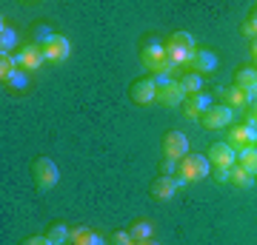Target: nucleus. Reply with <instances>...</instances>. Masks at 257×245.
I'll list each match as a JSON object with an SVG mask.
<instances>
[{
  "instance_id": "nucleus-28",
  "label": "nucleus",
  "mask_w": 257,
  "mask_h": 245,
  "mask_svg": "<svg viewBox=\"0 0 257 245\" xmlns=\"http://www.w3.org/2000/svg\"><path fill=\"white\" fill-rule=\"evenodd\" d=\"M111 242H114V245H135V239H132L128 231H117V234L111 236Z\"/></svg>"
},
{
  "instance_id": "nucleus-14",
  "label": "nucleus",
  "mask_w": 257,
  "mask_h": 245,
  "mask_svg": "<svg viewBox=\"0 0 257 245\" xmlns=\"http://www.w3.org/2000/svg\"><path fill=\"white\" fill-rule=\"evenodd\" d=\"M189 69H192L194 74L214 72V69H217V55H214V52H206V49H197V52H194V60L189 63Z\"/></svg>"
},
{
  "instance_id": "nucleus-17",
  "label": "nucleus",
  "mask_w": 257,
  "mask_h": 245,
  "mask_svg": "<svg viewBox=\"0 0 257 245\" xmlns=\"http://www.w3.org/2000/svg\"><path fill=\"white\" fill-rule=\"evenodd\" d=\"M132 239L135 242H143V239H152V234H155V225H152V219H138L135 225H132Z\"/></svg>"
},
{
  "instance_id": "nucleus-32",
  "label": "nucleus",
  "mask_w": 257,
  "mask_h": 245,
  "mask_svg": "<svg viewBox=\"0 0 257 245\" xmlns=\"http://www.w3.org/2000/svg\"><path fill=\"white\" fill-rule=\"evenodd\" d=\"M135 245H157L155 239H143V242H135Z\"/></svg>"
},
{
  "instance_id": "nucleus-11",
  "label": "nucleus",
  "mask_w": 257,
  "mask_h": 245,
  "mask_svg": "<svg viewBox=\"0 0 257 245\" xmlns=\"http://www.w3.org/2000/svg\"><path fill=\"white\" fill-rule=\"evenodd\" d=\"M157 103H163V106H183L186 91H183V86H180V80H172L169 86L157 89Z\"/></svg>"
},
{
  "instance_id": "nucleus-31",
  "label": "nucleus",
  "mask_w": 257,
  "mask_h": 245,
  "mask_svg": "<svg viewBox=\"0 0 257 245\" xmlns=\"http://www.w3.org/2000/svg\"><path fill=\"white\" fill-rule=\"evenodd\" d=\"M251 57H254V60H257V37H254V40H251Z\"/></svg>"
},
{
  "instance_id": "nucleus-30",
  "label": "nucleus",
  "mask_w": 257,
  "mask_h": 245,
  "mask_svg": "<svg viewBox=\"0 0 257 245\" xmlns=\"http://www.w3.org/2000/svg\"><path fill=\"white\" fill-rule=\"evenodd\" d=\"M23 245H52V242H49V236H29Z\"/></svg>"
},
{
  "instance_id": "nucleus-25",
  "label": "nucleus",
  "mask_w": 257,
  "mask_h": 245,
  "mask_svg": "<svg viewBox=\"0 0 257 245\" xmlns=\"http://www.w3.org/2000/svg\"><path fill=\"white\" fill-rule=\"evenodd\" d=\"M52 37H55V32H52L49 26H37V29H35V35H32V40H35L37 46H46Z\"/></svg>"
},
{
  "instance_id": "nucleus-8",
  "label": "nucleus",
  "mask_w": 257,
  "mask_h": 245,
  "mask_svg": "<svg viewBox=\"0 0 257 245\" xmlns=\"http://www.w3.org/2000/svg\"><path fill=\"white\" fill-rule=\"evenodd\" d=\"M69 52H72V43H69V37H63V35H55L46 46H43L46 63H63L66 57H69Z\"/></svg>"
},
{
  "instance_id": "nucleus-22",
  "label": "nucleus",
  "mask_w": 257,
  "mask_h": 245,
  "mask_svg": "<svg viewBox=\"0 0 257 245\" xmlns=\"http://www.w3.org/2000/svg\"><path fill=\"white\" fill-rule=\"evenodd\" d=\"M46 236H49V242H52V245H63V242H69V228L57 222V225L49 228V234H46Z\"/></svg>"
},
{
  "instance_id": "nucleus-24",
  "label": "nucleus",
  "mask_w": 257,
  "mask_h": 245,
  "mask_svg": "<svg viewBox=\"0 0 257 245\" xmlns=\"http://www.w3.org/2000/svg\"><path fill=\"white\" fill-rule=\"evenodd\" d=\"M169 43L183 46V49H194V37L189 35V32H175V35L169 37Z\"/></svg>"
},
{
  "instance_id": "nucleus-21",
  "label": "nucleus",
  "mask_w": 257,
  "mask_h": 245,
  "mask_svg": "<svg viewBox=\"0 0 257 245\" xmlns=\"http://www.w3.org/2000/svg\"><path fill=\"white\" fill-rule=\"evenodd\" d=\"M15 43H18L15 29H9L3 23V29H0V49H3V55H9V49H15Z\"/></svg>"
},
{
  "instance_id": "nucleus-29",
  "label": "nucleus",
  "mask_w": 257,
  "mask_h": 245,
  "mask_svg": "<svg viewBox=\"0 0 257 245\" xmlns=\"http://www.w3.org/2000/svg\"><path fill=\"white\" fill-rule=\"evenodd\" d=\"M243 35L251 37V40L257 37V23H254V20H246V23H243Z\"/></svg>"
},
{
  "instance_id": "nucleus-4",
  "label": "nucleus",
  "mask_w": 257,
  "mask_h": 245,
  "mask_svg": "<svg viewBox=\"0 0 257 245\" xmlns=\"http://www.w3.org/2000/svg\"><path fill=\"white\" fill-rule=\"evenodd\" d=\"M32 174H35V182L40 185V188H55L57 180H60V171H57V165L49 160V157H40V160H35V168H32Z\"/></svg>"
},
{
  "instance_id": "nucleus-1",
  "label": "nucleus",
  "mask_w": 257,
  "mask_h": 245,
  "mask_svg": "<svg viewBox=\"0 0 257 245\" xmlns=\"http://www.w3.org/2000/svg\"><path fill=\"white\" fill-rule=\"evenodd\" d=\"M140 60H143L146 69H152V74H172L175 72L169 66V60H166V46L157 43V40H152V43H146L140 49Z\"/></svg>"
},
{
  "instance_id": "nucleus-19",
  "label": "nucleus",
  "mask_w": 257,
  "mask_h": 245,
  "mask_svg": "<svg viewBox=\"0 0 257 245\" xmlns=\"http://www.w3.org/2000/svg\"><path fill=\"white\" fill-rule=\"evenodd\" d=\"M3 86H9L12 91H26V86H29V77H26V72L23 69H18V72H12L6 80H3Z\"/></svg>"
},
{
  "instance_id": "nucleus-6",
  "label": "nucleus",
  "mask_w": 257,
  "mask_h": 245,
  "mask_svg": "<svg viewBox=\"0 0 257 245\" xmlns=\"http://www.w3.org/2000/svg\"><path fill=\"white\" fill-rule=\"evenodd\" d=\"M43 63H46V55H43V46L37 43H29L18 55V69H23V72H37Z\"/></svg>"
},
{
  "instance_id": "nucleus-20",
  "label": "nucleus",
  "mask_w": 257,
  "mask_h": 245,
  "mask_svg": "<svg viewBox=\"0 0 257 245\" xmlns=\"http://www.w3.org/2000/svg\"><path fill=\"white\" fill-rule=\"evenodd\" d=\"M180 86H183V91H186V97L189 94H200L203 91V80H200V74H186L183 80H180Z\"/></svg>"
},
{
  "instance_id": "nucleus-33",
  "label": "nucleus",
  "mask_w": 257,
  "mask_h": 245,
  "mask_svg": "<svg viewBox=\"0 0 257 245\" xmlns=\"http://www.w3.org/2000/svg\"><path fill=\"white\" fill-rule=\"evenodd\" d=\"M248 20H254V23H257V6H254V12H251V18H248Z\"/></svg>"
},
{
  "instance_id": "nucleus-12",
  "label": "nucleus",
  "mask_w": 257,
  "mask_h": 245,
  "mask_svg": "<svg viewBox=\"0 0 257 245\" xmlns=\"http://www.w3.org/2000/svg\"><path fill=\"white\" fill-rule=\"evenodd\" d=\"M132 100L138 103V106H146V103L157 100V86L152 83V77L132 83Z\"/></svg>"
},
{
  "instance_id": "nucleus-2",
  "label": "nucleus",
  "mask_w": 257,
  "mask_h": 245,
  "mask_svg": "<svg viewBox=\"0 0 257 245\" xmlns=\"http://www.w3.org/2000/svg\"><path fill=\"white\" fill-rule=\"evenodd\" d=\"M209 157L206 154H189L180 160V165H177V171H180V177H183L186 182H200L209 177Z\"/></svg>"
},
{
  "instance_id": "nucleus-13",
  "label": "nucleus",
  "mask_w": 257,
  "mask_h": 245,
  "mask_svg": "<svg viewBox=\"0 0 257 245\" xmlns=\"http://www.w3.org/2000/svg\"><path fill=\"white\" fill-rule=\"evenodd\" d=\"M183 106H186L183 114H186V117H192V120H194V117H203V114H206V111L211 109V100H209V97H206V94L200 91V94H189Z\"/></svg>"
},
{
  "instance_id": "nucleus-16",
  "label": "nucleus",
  "mask_w": 257,
  "mask_h": 245,
  "mask_svg": "<svg viewBox=\"0 0 257 245\" xmlns=\"http://www.w3.org/2000/svg\"><path fill=\"white\" fill-rule=\"evenodd\" d=\"M237 89L243 91H254L257 94V69H240L237 72V83H234Z\"/></svg>"
},
{
  "instance_id": "nucleus-9",
  "label": "nucleus",
  "mask_w": 257,
  "mask_h": 245,
  "mask_svg": "<svg viewBox=\"0 0 257 245\" xmlns=\"http://www.w3.org/2000/svg\"><path fill=\"white\" fill-rule=\"evenodd\" d=\"M206 154H209L211 165H223V168H234L237 165V151L229 143H214Z\"/></svg>"
},
{
  "instance_id": "nucleus-7",
  "label": "nucleus",
  "mask_w": 257,
  "mask_h": 245,
  "mask_svg": "<svg viewBox=\"0 0 257 245\" xmlns=\"http://www.w3.org/2000/svg\"><path fill=\"white\" fill-rule=\"evenodd\" d=\"M186 185V180L183 177H157L155 180V185H152V197L155 200H160V202H166V200H172L177 194V188H183Z\"/></svg>"
},
{
  "instance_id": "nucleus-5",
  "label": "nucleus",
  "mask_w": 257,
  "mask_h": 245,
  "mask_svg": "<svg viewBox=\"0 0 257 245\" xmlns=\"http://www.w3.org/2000/svg\"><path fill=\"white\" fill-rule=\"evenodd\" d=\"M231 120H234V109H229V106H211L200 117V123L206 128H211V131H217V128H229Z\"/></svg>"
},
{
  "instance_id": "nucleus-18",
  "label": "nucleus",
  "mask_w": 257,
  "mask_h": 245,
  "mask_svg": "<svg viewBox=\"0 0 257 245\" xmlns=\"http://www.w3.org/2000/svg\"><path fill=\"white\" fill-rule=\"evenodd\" d=\"M231 182H234L237 188H251V185H254V177H251L243 165H234V168H231Z\"/></svg>"
},
{
  "instance_id": "nucleus-26",
  "label": "nucleus",
  "mask_w": 257,
  "mask_h": 245,
  "mask_svg": "<svg viewBox=\"0 0 257 245\" xmlns=\"http://www.w3.org/2000/svg\"><path fill=\"white\" fill-rule=\"evenodd\" d=\"M177 160H169V157H163V160H160V177H172V174L177 171Z\"/></svg>"
},
{
  "instance_id": "nucleus-27",
  "label": "nucleus",
  "mask_w": 257,
  "mask_h": 245,
  "mask_svg": "<svg viewBox=\"0 0 257 245\" xmlns=\"http://www.w3.org/2000/svg\"><path fill=\"white\" fill-rule=\"evenodd\" d=\"M211 177L217 182H231V168H223V165H214V171H211Z\"/></svg>"
},
{
  "instance_id": "nucleus-10",
  "label": "nucleus",
  "mask_w": 257,
  "mask_h": 245,
  "mask_svg": "<svg viewBox=\"0 0 257 245\" xmlns=\"http://www.w3.org/2000/svg\"><path fill=\"white\" fill-rule=\"evenodd\" d=\"M226 143L234 148V151H240V148H248V145L257 143V128L254 126H234L229 131V140Z\"/></svg>"
},
{
  "instance_id": "nucleus-23",
  "label": "nucleus",
  "mask_w": 257,
  "mask_h": 245,
  "mask_svg": "<svg viewBox=\"0 0 257 245\" xmlns=\"http://www.w3.org/2000/svg\"><path fill=\"white\" fill-rule=\"evenodd\" d=\"M12 72H18V57L12 55H0V80H6Z\"/></svg>"
},
{
  "instance_id": "nucleus-3",
  "label": "nucleus",
  "mask_w": 257,
  "mask_h": 245,
  "mask_svg": "<svg viewBox=\"0 0 257 245\" xmlns=\"http://www.w3.org/2000/svg\"><path fill=\"white\" fill-rule=\"evenodd\" d=\"M163 154L169 157V160H183V157H189V137L183 134V131H166L163 137Z\"/></svg>"
},
{
  "instance_id": "nucleus-15",
  "label": "nucleus",
  "mask_w": 257,
  "mask_h": 245,
  "mask_svg": "<svg viewBox=\"0 0 257 245\" xmlns=\"http://www.w3.org/2000/svg\"><path fill=\"white\" fill-rule=\"evenodd\" d=\"M237 165H243L251 177H257V148H254V145L240 148V151H237Z\"/></svg>"
}]
</instances>
